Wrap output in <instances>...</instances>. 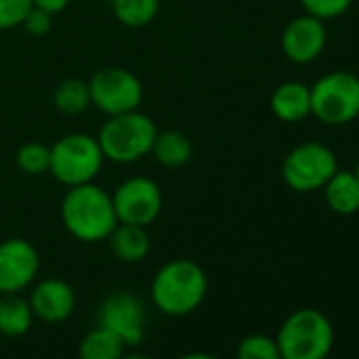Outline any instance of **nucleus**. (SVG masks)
<instances>
[{"mask_svg": "<svg viewBox=\"0 0 359 359\" xmlns=\"http://www.w3.org/2000/svg\"><path fill=\"white\" fill-rule=\"evenodd\" d=\"M158 129L142 110L108 116L95 135L106 161L131 165L150 154Z\"/></svg>", "mask_w": 359, "mask_h": 359, "instance_id": "3", "label": "nucleus"}, {"mask_svg": "<svg viewBox=\"0 0 359 359\" xmlns=\"http://www.w3.org/2000/svg\"><path fill=\"white\" fill-rule=\"evenodd\" d=\"M175 359H216L214 355L210 353H201V351H193V353H187V355H180Z\"/></svg>", "mask_w": 359, "mask_h": 359, "instance_id": "28", "label": "nucleus"}, {"mask_svg": "<svg viewBox=\"0 0 359 359\" xmlns=\"http://www.w3.org/2000/svg\"><path fill=\"white\" fill-rule=\"evenodd\" d=\"M237 359H281V353L273 336L250 334L237 344Z\"/></svg>", "mask_w": 359, "mask_h": 359, "instance_id": "23", "label": "nucleus"}, {"mask_svg": "<svg viewBox=\"0 0 359 359\" xmlns=\"http://www.w3.org/2000/svg\"><path fill=\"white\" fill-rule=\"evenodd\" d=\"M30 9L32 0H0V30L22 28Z\"/></svg>", "mask_w": 359, "mask_h": 359, "instance_id": "25", "label": "nucleus"}, {"mask_svg": "<svg viewBox=\"0 0 359 359\" xmlns=\"http://www.w3.org/2000/svg\"><path fill=\"white\" fill-rule=\"evenodd\" d=\"M60 216L64 229L83 243L106 241L118 224L112 195L95 182L68 189L62 199Z\"/></svg>", "mask_w": 359, "mask_h": 359, "instance_id": "2", "label": "nucleus"}, {"mask_svg": "<svg viewBox=\"0 0 359 359\" xmlns=\"http://www.w3.org/2000/svg\"><path fill=\"white\" fill-rule=\"evenodd\" d=\"M15 163H18V167L26 175H43V173H49L51 146H47L43 142H26L24 146L18 148Z\"/></svg>", "mask_w": 359, "mask_h": 359, "instance_id": "22", "label": "nucleus"}, {"mask_svg": "<svg viewBox=\"0 0 359 359\" xmlns=\"http://www.w3.org/2000/svg\"><path fill=\"white\" fill-rule=\"evenodd\" d=\"M281 359H327L334 346V325L317 309H298L285 317L277 336Z\"/></svg>", "mask_w": 359, "mask_h": 359, "instance_id": "4", "label": "nucleus"}, {"mask_svg": "<svg viewBox=\"0 0 359 359\" xmlns=\"http://www.w3.org/2000/svg\"><path fill=\"white\" fill-rule=\"evenodd\" d=\"M106 241H108L110 252L114 254V258H118L121 262H127V264L142 262L150 252V235H148V231L144 226H135V224L118 222L114 226V231L108 235Z\"/></svg>", "mask_w": 359, "mask_h": 359, "instance_id": "15", "label": "nucleus"}, {"mask_svg": "<svg viewBox=\"0 0 359 359\" xmlns=\"http://www.w3.org/2000/svg\"><path fill=\"white\" fill-rule=\"evenodd\" d=\"M161 0H110L112 15L127 28H144L158 15Z\"/></svg>", "mask_w": 359, "mask_h": 359, "instance_id": "21", "label": "nucleus"}, {"mask_svg": "<svg viewBox=\"0 0 359 359\" xmlns=\"http://www.w3.org/2000/svg\"><path fill=\"white\" fill-rule=\"evenodd\" d=\"M355 0H300V5L304 9V13L321 20V22H330V20H338L340 15H344Z\"/></svg>", "mask_w": 359, "mask_h": 359, "instance_id": "24", "label": "nucleus"}, {"mask_svg": "<svg viewBox=\"0 0 359 359\" xmlns=\"http://www.w3.org/2000/svg\"><path fill=\"white\" fill-rule=\"evenodd\" d=\"M28 302L36 319L45 323H62L72 317L76 309V294L72 285L60 277H47L30 285Z\"/></svg>", "mask_w": 359, "mask_h": 359, "instance_id": "13", "label": "nucleus"}, {"mask_svg": "<svg viewBox=\"0 0 359 359\" xmlns=\"http://www.w3.org/2000/svg\"><path fill=\"white\" fill-rule=\"evenodd\" d=\"M87 83L91 106L97 108L102 114L116 116L131 110H140L144 87L142 81L131 70L121 66H108L93 72V76Z\"/></svg>", "mask_w": 359, "mask_h": 359, "instance_id": "8", "label": "nucleus"}, {"mask_svg": "<svg viewBox=\"0 0 359 359\" xmlns=\"http://www.w3.org/2000/svg\"><path fill=\"white\" fill-rule=\"evenodd\" d=\"M327 45L325 22L302 13L287 22L281 32V51L283 55L298 66H306L321 57Z\"/></svg>", "mask_w": 359, "mask_h": 359, "instance_id": "12", "label": "nucleus"}, {"mask_svg": "<svg viewBox=\"0 0 359 359\" xmlns=\"http://www.w3.org/2000/svg\"><path fill=\"white\" fill-rule=\"evenodd\" d=\"M53 13H49V11H45V9H39V7H34L32 5V9L28 11V15H26V20H24V24H22V28L30 34V36H34V39H43V36H47L51 30H53Z\"/></svg>", "mask_w": 359, "mask_h": 359, "instance_id": "26", "label": "nucleus"}, {"mask_svg": "<svg viewBox=\"0 0 359 359\" xmlns=\"http://www.w3.org/2000/svg\"><path fill=\"white\" fill-rule=\"evenodd\" d=\"M121 359H152L150 355H146V353H137V351H131V353H123V357Z\"/></svg>", "mask_w": 359, "mask_h": 359, "instance_id": "29", "label": "nucleus"}, {"mask_svg": "<svg viewBox=\"0 0 359 359\" xmlns=\"http://www.w3.org/2000/svg\"><path fill=\"white\" fill-rule=\"evenodd\" d=\"M104 152L95 135L74 131L62 135L51 146L49 173L66 189L95 182L104 167Z\"/></svg>", "mask_w": 359, "mask_h": 359, "instance_id": "5", "label": "nucleus"}, {"mask_svg": "<svg viewBox=\"0 0 359 359\" xmlns=\"http://www.w3.org/2000/svg\"><path fill=\"white\" fill-rule=\"evenodd\" d=\"M53 106L66 116H79L91 106L89 83L83 79H64L53 89Z\"/></svg>", "mask_w": 359, "mask_h": 359, "instance_id": "19", "label": "nucleus"}, {"mask_svg": "<svg viewBox=\"0 0 359 359\" xmlns=\"http://www.w3.org/2000/svg\"><path fill=\"white\" fill-rule=\"evenodd\" d=\"M72 3V0H32V5L39 7V9H45L53 15L62 13L68 5Z\"/></svg>", "mask_w": 359, "mask_h": 359, "instance_id": "27", "label": "nucleus"}, {"mask_svg": "<svg viewBox=\"0 0 359 359\" xmlns=\"http://www.w3.org/2000/svg\"><path fill=\"white\" fill-rule=\"evenodd\" d=\"M311 116L327 127H342L359 116V76L334 70L311 85Z\"/></svg>", "mask_w": 359, "mask_h": 359, "instance_id": "6", "label": "nucleus"}, {"mask_svg": "<svg viewBox=\"0 0 359 359\" xmlns=\"http://www.w3.org/2000/svg\"><path fill=\"white\" fill-rule=\"evenodd\" d=\"M353 173H355V177H357V182H359V161H357V165H355Z\"/></svg>", "mask_w": 359, "mask_h": 359, "instance_id": "30", "label": "nucleus"}, {"mask_svg": "<svg viewBox=\"0 0 359 359\" xmlns=\"http://www.w3.org/2000/svg\"><path fill=\"white\" fill-rule=\"evenodd\" d=\"M208 296V275L201 264L189 258L165 262L152 277L150 298L169 317H184L197 311Z\"/></svg>", "mask_w": 359, "mask_h": 359, "instance_id": "1", "label": "nucleus"}, {"mask_svg": "<svg viewBox=\"0 0 359 359\" xmlns=\"http://www.w3.org/2000/svg\"><path fill=\"white\" fill-rule=\"evenodd\" d=\"M34 313L22 294H0V334L9 338L26 336L32 330Z\"/></svg>", "mask_w": 359, "mask_h": 359, "instance_id": "17", "label": "nucleus"}, {"mask_svg": "<svg viewBox=\"0 0 359 359\" xmlns=\"http://www.w3.org/2000/svg\"><path fill=\"white\" fill-rule=\"evenodd\" d=\"M112 205L116 220L148 229L163 212V193L152 177L131 175L114 189Z\"/></svg>", "mask_w": 359, "mask_h": 359, "instance_id": "9", "label": "nucleus"}, {"mask_svg": "<svg viewBox=\"0 0 359 359\" xmlns=\"http://www.w3.org/2000/svg\"><path fill=\"white\" fill-rule=\"evenodd\" d=\"M271 110L281 123H302L311 116V87L300 81L281 83L271 95Z\"/></svg>", "mask_w": 359, "mask_h": 359, "instance_id": "14", "label": "nucleus"}, {"mask_svg": "<svg viewBox=\"0 0 359 359\" xmlns=\"http://www.w3.org/2000/svg\"><path fill=\"white\" fill-rule=\"evenodd\" d=\"M41 271L39 250L24 237L0 241V294H22Z\"/></svg>", "mask_w": 359, "mask_h": 359, "instance_id": "11", "label": "nucleus"}, {"mask_svg": "<svg viewBox=\"0 0 359 359\" xmlns=\"http://www.w3.org/2000/svg\"><path fill=\"white\" fill-rule=\"evenodd\" d=\"M123 353L125 344L102 325H95L79 342V359H121Z\"/></svg>", "mask_w": 359, "mask_h": 359, "instance_id": "20", "label": "nucleus"}, {"mask_svg": "<svg viewBox=\"0 0 359 359\" xmlns=\"http://www.w3.org/2000/svg\"><path fill=\"white\" fill-rule=\"evenodd\" d=\"M150 154L163 167H169V169L182 167V165H187L193 158V142L182 131L165 129V131L156 133Z\"/></svg>", "mask_w": 359, "mask_h": 359, "instance_id": "18", "label": "nucleus"}, {"mask_svg": "<svg viewBox=\"0 0 359 359\" xmlns=\"http://www.w3.org/2000/svg\"><path fill=\"white\" fill-rule=\"evenodd\" d=\"M338 169V156L327 144L302 142L285 154L281 177L294 193H315L325 187Z\"/></svg>", "mask_w": 359, "mask_h": 359, "instance_id": "7", "label": "nucleus"}, {"mask_svg": "<svg viewBox=\"0 0 359 359\" xmlns=\"http://www.w3.org/2000/svg\"><path fill=\"white\" fill-rule=\"evenodd\" d=\"M97 325L114 334L125 346L140 344L146 332V311L142 300L131 292L108 294L97 309Z\"/></svg>", "mask_w": 359, "mask_h": 359, "instance_id": "10", "label": "nucleus"}, {"mask_svg": "<svg viewBox=\"0 0 359 359\" xmlns=\"http://www.w3.org/2000/svg\"><path fill=\"white\" fill-rule=\"evenodd\" d=\"M325 205L338 216H353L359 212V182L353 171L338 169L321 189Z\"/></svg>", "mask_w": 359, "mask_h": 359, "instance_id": "16", "label": "nucleus"}]
</instances>
